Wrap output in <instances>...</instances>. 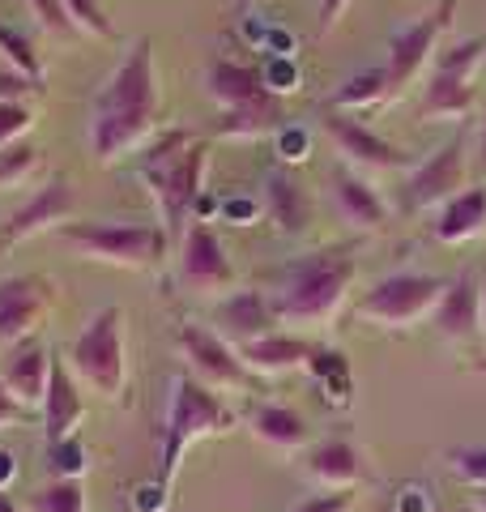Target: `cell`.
<instances>
[{
	"instance_id": "b9f144b4",
	"label": "cell",
	"mask_w": 486,
	"mask_h": 512,
	"mask_svg": "<svg viewBox=\"0 0 486 512\" xmlns=\"http://www.w3.org/2000/svg\"><path fill=\"white\" fill-rule=\"evenodd\" d=\"M13 474H18V466H13V457L5 453V448H0V491L13 483Z\"/></svg>"
},
{
	"instance_id": "5bb4252c",
	"label": "cell",
	"mask_w": 486,
	"mask_h": 512,
	"mask_svg": "<svg viewBox=\"0 0 486 512\" xmlns=\"http://www.w3.org/2000/svg\"><path fill=\"white\" fill-rule=\"evenodd\" d=\"M214 333L218 338H226L235 350L239 346H248L256 338H269V333H278V312H273V299L269 291H261V286H252V291H235V295H226L218 303V312H214Z\"/></svg>"
},
{
	"instance_id": "3957f363",
	"label": "cell",
	"mask_w": 486,
	"mask_h": 512,
	"mask_svg": "<svg viewBox=\"0 0 486 512\" xmlns=\"http://www.w3.org/2000/svg\"><path fill=\"white\" fill-rule=\"evenodd\" d=\"M205 167H209V150L201 146V141H192L184 128H171V133L150 141V150H145V158H141V180L150 184L154 201L162 205L167 235L188 231L192 205L201 201Z\"/></svg>"
},
{
	"instance_id": "f6af8a7d",
	"label": "cell",
	"mask_w": 486,
	"mask_h": 512,
	"mask_svg": "<svg viewBox=\"0 0 486 512\" xmlns=\"http://www.w3.org/2000/svg\"><path fill=\"white\" fill-rule=\"evenodd\" d=\"M482 333H486V269H482Z\"/></svg>"
},
{
	"instance_id": "6da1fadb",
	"label": "cell",
	"mask_w": 486,
	"mask_h": 512,
	"mask_svg": "<svg viewBox=\"0 0 486 512\" xmlns=\"http://www.w3.org/2000/svg\"><path fill=\"white\" fill-rule=\"evenodd\" d=\"M158 116V73H154V43L137 39L116 73L107 77L99 99L90 107V150L99 163H111L154 137Z\"/></svg>"
},
{
	"instance_id": "74e56055",
	"label": "cell",
	"mask_w": 486,
	"mask_h": 512,
	"mask_svg": "<svg viewBox=\"0 0 486 512\" xmlns=\"http://www.w3.org/2000/svg\"><path fill=\"white\" fill-rule=\"evenodd\" d=\"M43 86L39 82H30V77L22 73H13L9 64H0V103H26L30 94H39Z\"/></svg>"
},
{
	"instance_id": "83f0119b",
	"label": "cell",
	"mask_w": 486,
	"mask_h": 512,
	"mask_svg": "<svg viewBox=\"0 0 486 512\" xmlns=\"http://www.w3.org/2000/svg\"><path fill=\"white\" fill-rule=\"evenodd\" d=\"M388 94H393V86H388V73H384V64H380V69L354 73L350 82L333 94V111H367V107L384 103Z\"/></svg>"
},
{
	"instance_id": "44dd1931",
	"label": "cell",
	"mask_w": 486,
	"mask_h": 512,
	"mask_svg": "<svg viewBox=\"0 0 486 512\" xmlns=\"http://www.w3.org/2000/svg\"><path fill=\"white\" fill-rule=\"evenodd\" d=\"M316 355V346L307 338H295V333H269V338H256L248 346H239V359L248 363L252 376H282L295 372V367H307Z\"/></svg>"
},
{
	"instance_id": "e575fe53",
	"label": "cell",
	"mask_w": 486,
	"mask_h": 512,
	"mask_svg": "<svg viewBox=\"0 0 486 512\" xmlns=\"http://www.w3.org/2000/svg\"><path fill=\"white\" fill-rule=\"evenodd\" d=\"M64 9H69V18L77 22L81 35H94V39H111V35H116L99 0H64Z\"/></svg>"
},
{
	"instance_id": "f546056e",
	"label": "cell",
	"mask_w": 486,
	"mask_h": 512,
	"mask_svg": "<svg viewBox=\"0 0 486 512\" xmlns=\"http://www.w3.org/2000/svg\"><path fill=\"white\" fill-rule=\"evenodd\" d=\"M0 64H9L13 73L30 77V82H43V60L35 52V43H30L22 30H13L0 22Z\"/></svg>"
},
{
	"instance_id": "bcb514c9",
	"label": "cell",
	"mask_w": 486,
	"mask_h": 512,
	"mask_svg": "<svg viewBox=\"0 0 486 512\" xmlns=\"http://www.w3.org/2000/svg\"><path fill=\"white\" fill-rule=\"evenodd\" d=\"M474 508H478V512H486V491H474Z\"/></svg>"
},
{
	"instance_id": "4dcf8cb0",
	"label": "cell",
	"mask_w": 486,
	"mask_h": 512,
	"mask_svg": "<svg viewBox=\"0 0 486 512\" xmlns=\"http://www.w3.org/2000/svg\"><path fill=\"white\" fill-rule=\"evenodd\" d=\"M486 60V39H469V43H457L448 52H435V73H448V77H474V69Z\"/></svg>"
},
{
	"instance_id": "7bdbcfd3",
	"label": "cell",
	"mask_w": 486,
	"mask_h": 512,
	"mask_svg": "<svg viewBox=\"0 0 486 512\" xmlns=\"http://www.w3.org/2000/svg\"><path fill=\"white\" fill-rule=\"evenodd\" d=\"M0 512H26L22 504H13V495L9 491H0Z\"/></svg>"
},
{
	"instance_id": "f1b7e54d",
	"label": "cell",
	"mask_w": 486,
	"mask_h": 512,
	"mask_svg": "<svg viewBox=\"0 0 486 512\" xmlns=\"http://www.w3.org/2000/svg\"><path fill=\"white\" fill-rule=\"evenodd\" d=\"M26 512H90V495L81 478H52L26 500Z\"/></svg>"
},
{
	"instance_id": "484cf974",
	"label": "cell",
	"mask_w": 486,
	"mask_h": 512,
	"mask_svg": "<svg viewBox=\"0 0 486 512\" xmlns=\"http://www.w3.org/2000/svg\"><path fill=\"white\" fill-rule=\"evenodd\" d=\"M482 231H486V188H465L435 218V239L440 244H465V239Z\"/></svg>"
},
{
	"instance_id": "9c48e42d",
	"label": "cell",
	"mask_w": 486,
	"mask_h": 512,
	"mask_svg": "<svg viewBox=\"0 0 486 512\" xmlns=\"http://www.w3.org/2000/svg\"><path fill=\"white\" fill-rule=\"evenodd\" d=\"M452 13H457V0H440L427 18H418L414 26H405L393 35V43H388V60H384V73H388L393 94L401 86H410L414 77L431 64V56L440 52V35L452 26Z\"/></svg>"
},
{
	"instance_id": "30bf717a",
	"label": "cell",
	"mask_w": 486,
	"mask_h": 512,
	"mask_svg": "<svg viewBox=\"0 0 486 512\" xmlns=\"http://www.w3.org/2000/svg\"><path fill=\"white\" fill-rule=\"evenodd\" d=\"M180 278L192 295H226L235 286V265L209 222H192L180 235Z\"/></svg>"
},
{
	"instance_id": "9a60e30c",
	"label": "cell",
	"mask_w": 486,
	"mask_h": 512,
	"mask_svg": "<svg viewBox=\"0 0 486 512\" xmlns=\"http://www.w3.org/2000/svg\"><path fill=\"white\" fill-rule=\"evenodd\" d=\"M43 440L47 448L60 440H73L81 419H86V397H81V384L73 376V367L60 355H52V380H47V397H43Z\"/></svg>"
},
{
	"instance_id": "7c38bea8",
	"label": "cell",
	"mask_w": 486,
	"mask_h": 512,
	"mask_svg": "<svg viewBox=\"0 0 486 512\" xmlns=\"http://www.w3.org/2000/svg\"><path fill=\"white\" fill-rule=\"evenodd\" d=\"M73 210H77V192H73V184L64 180V175H56L52 184H43L35 197L22 201L18 210L9 214V222L0 227V252H9L13 244L35 239V235L52 231V227H64Z\"/></svg>"
},
{
	"instance_id": "60d3db41",
	"label": "cell",
	"mask_w": 486,
	"mask_h": 512,
	"mask_svg": "<svg viewBox=\"0 0 486 512\" xmlns=\"http://www.w3.org/2000/svg\"><path fill=\"white\" fill-rule=\"evenodd\" d=\"M22 419H26V406L5 389V380H0V431H5V427H18Z\"/></svg>"
},
{
	"instance_id": "603a6c76",
	"label": "cell",
	"mask_w": 486,
	"mask_h": 512,
	"mask_svg": "<svg viewBox=\"0 0 486 512\" xmlns=\"http://www.w3.org/2000/svg\"><path fill=\"white\" fill-rule=\"evenodd\" d=\"M333 201H337V214H342L354 231H384L388 227V205L363 175L333 171Z\"/></svg>"
},
{
	"instance_id": "5b68a950",
	"label": "cell",
	"mask_w": 486,
	"mask_h": 512,
	"mask_svg": "<svg viewBox=\"0 0 486 512\" xmlns=\"http://www.w3.org/2000/svg\"><path fill=\"white\" fill-rule=\"evenodd\" d=\"M64 363L73 367V376L81 389L99 393V397H120L128 380V359H124V312L103 308L90 316V325L77 333V342L69 346Z\"/></svg>"
},
{
	"instance_id": "f35d334b",
	"label": "cell",
	"mask_w": 486,
	"mask_h": 512,
	"mask_svg": "<svg viewBox=\"0 0 486 512\" xmlns=\"http://www.w3.org/2000/svg\"><path fill=\"white\" fill-rule=\"evenodd\" d=\"M354 508V491H320L312 500H303L295 512H350Z\"/></svg>"
},
{
	"instance_id": "836d02e7",
	"label": "cell",
	"mask_w": 486,
	"mask_h": 512,
	"mask_svg": "<svg viewBox=\"0 0 486 512\" xmlns=\"http://www.w3.org/2000/svg\"><path fill=\"white\" fill-rule=\"evenodd\" d=\"M47 470H52V478H81V470H86V448H81V436L60 440V444L47 448Z\"/></svg>"
},
{
	"instance_id": "cb8c5ba5",
	"label": "cell",
	"mask_w": 486,
	"mask_h": 512,
	"mask_svg": "<svg viewBox=\"0 0 486 512\" xmlns=\"http://www.w3.org/2000/svg\"><path fill=\"white\" fill-rule=\"evenodd\" d=\"M286 124V107L278 94H265L248 107H235V111H222L214 120V133L218 137H239V141H256V137H269Z\"/></svg>"
},
{
	"instance_id": "8fae6325",
	"label": "cell",
	"mask_w": 486,
	"mask_h": 512,
	"mask_svg": "<svg viewBox=\"0 0 486 512\" xmlns=\"http://www.w3.org/2000/svg\"><path fill=\"white\" fill-rule=\"evenodd\" d=\"M47 312H52V282L47 278H0V350L35 338Z\"/></svg>"
},
{
	"instance_id": "4316f807",
	"label": "cell",
	"mask_w": 486,
	"mask_h": 512,
	"mask_svg": "<svg viewBox=\"0 0 486 512\" xmlns=\"http://www.w3.org/2000/svg\"><path fill=\"white\" fill-rule=\"evenodd\" d=\"M474 107V86L465 77H448V73H431L427 94H423V116L427 120H461Z\"/></svg>"
},
{
	"instance_id": "7402d4cb",
	"label": "cell",
	"mask_w": 486,
	"mask_h": 512,
	"mask_svg": "<svg viewBox=\"0 0 486 512\" xmlns=\"http://www.w3.org/2000/svg\"><path fill=\"white\" fill-rule=\"evenodd\" d=\"M307 474L324 491H354V483L363 478V453L350 440H320L307 448Z\"/></svg>"
},
{
	"instance_id": "d590c367",
	"label": "cell",
	"mask_w": 486,
	"mask_h": 512,
	"mask_svg": "<svg viewBox=\"0 0 486 512\" xmlns=\"http://www.w3.org/2000/svg\"><path fill=\"white\" fill-rule=\"evenodd\" d=\"M30 128H35V111L26 103H0V150L18 146Z\"/></svg>"
},
{
	"instance_id": "2e32d148",
	"label": "cell",
	"mask_w": 486,
	"mask_h": 512,
	"mask_svg": "<svg viewBox=\"0 0 486 512\" xmlns=\"http://www.w3.org/2000/svg\"><path fill=\"white\" fill-rule=\"evenodd\" d=\"M324 133L333 137V146L337 154H346L354 167H363V171H393L401 163V150L397 146H388L384 137H376L363 120H354L346 116V111H324Z\"/></svg>"
},
{
	"instance_id": "e0dca14e",
	"label": "cell",
	"mask_w": 486,
	"mask_h": 512,
	"mask_svg": "<svg viewBox=\"0 0 486 512\" xmlns=\"http://www.w3.org/2000/svg\"><path fill=\"white\" fill-rule=\"evenodd\" d=\"M0 380H5V389L18 397L26 410L43 406L47 380H52V350H47L39 338L9 346L5 359H0Z\"/></svg>"
},
{
	"instance_id": "ac0fdd59",
	"label": "cell",
	"mask_w": 486,
	"mask_h": 512,
	"mask_svg": "<svg viewBox=\"0 0 486 512\" xmlns=\"http://www.w3.org/2000/svg\"><path fill=\"white\" fill-rule=\"evenodd\" d=\"M435 333L448 342H474L482 333V278L461 274L448 282V291L435 308Z\"/></svg>"
},
{
	"instance_id": "277c9868",
	"label": "cell",
	"mask_w": 486,
	"mask_h": 512,
	"mask_svg": "<svg viewBox=\"0 0 486 512\" xmlns=\"http://www.w3.org/2000/svg\"><path fill=\"white\" fill-rule=\"evenodd\" d=\"M231 427H235V414L226 410L218 389L201 384L192 372L175 376L171 402H167V423H162V487L171 491L175 474H180V461L192 444L222 436V431H231Z\"/></svg>"
},
{
	"instance_id": "1f68e13d",
	"label": "cell",
	"mask_w": 486,
	"mask_h": 512,
	"mask_svg": "<svg viewBox=\"0 0 486 512\" xmlns=\"http://www.w3.org/2000/svg\"><path fill=\"white\" fill-rule=\"evenodd\" d=\"M39 171V150L30 141H18V146L0 150V188H18L26 175Z\"/></svg>"
},
{
	"instance_id": "d6986e66",
	"label": "cell",
	"mask_w": 486,
	"mask_h": 512,
	"mask_svg": "<svg viewBox=\"0 0 486 512\" xmlns=\"http://www.w3.org/2000/svg\"><path fill=\"white\" fill-rule=\"evenodd\" d=\"M265 218L278 227L282 235H303L307 227H312V197H307V188L295 180L290 171L273 167L265 171Z\"/></svg>"
},
{
	"instance_id": "52a82bcc",
	"label": "cell",
	"mask_w": 486,
	"mask_h": 512,
	"mask_svg": "<svg viewBox=\"0 0 486 512\" xmlns=\"http://www.w3.org/2000/svg\"><path fill=\"white\" fill-rule=\"evenodd\" d=\"M444 291H448V282L435 274H388L363 295L359 316L376 320L384 329H410L418 320L435 316Z\"/></svg>"
},
{
	"instance_id": "7a4b0ae2",
	"label": "cell",
	"mask_w": 486,
	"mask_h": 512,
	"mask_svg": "<svg viewBox=\"0 0 486 512\" xmlns=\"http://www.w3.org/2000/svg\"><path fill=\"white\" fill-rule=\"evenodd\" d=\"M354 274H359V261H354V248H316L290 261L278 286L269 291L273 312H278L282 325H329V320L342 312V303L354 286Z\"/></svg>"
},
{
	"instance_id": "8992f818",
	"label": "cell",
	"mask_w": 486,
	"mask_h": 512,
	"mask_svg": "<svg viewBox=\"0 0 486 512\" xmlns=\"http://www.w3.org/2000/svg\"><path fill=\"white\" fill-rule=\"evenodd\" d=\"M60 239L86 261L120 269H150L167 252V231L150 227V222H64Z\"/></svg>"
},
{
	"instance_id": "7dc6e473",
	"label": "cell",
	"mask_w": 486,
	"mask_h": 512,
	"mask_svg": "<svg viewBox=\"0 0 486 512\" xmlns=\"http://www.w3.org/2000/svg\"><path fill=\"white\" fill-rule=\"evenodd\" d=\"M248 5H256V0H239V9H248Z\"/></svg>"
},
{
	"instance_id": "8d00e7d4",
	"label": "cell",
	"mask_w": 486,
	"mask_h": 512,
	"mask_svg": "<svg viewBox=\"0 0 486 512\" xmlns=\"http://www.w3.org/2000/svg\"><path fill=\"white\" fill-rule=\"evenodd\" d=\"M30 13L39 18V26L43 30H52V35H81L77 30V22L69 18V9H64V0H30Z\"/></svg>"
},
{
	"instance_id": "ab89813d",
	"label": "cell",
	"mask_w": 486,
	"mask_h": 512,
	"mask_svg": "<svg viewBox=\"0 0 486 512\" xmlns=\"http://www.w3.org/2000/svg\"><path fill=\"white\" fill-rule=\"evenodd\" d=\"M350 5H354V0H320V9H316V35H320V39L329 35V30L342 22V13H346Z\"/></svg>"
},
{
	"instance_id": "d6a6232c",
	"label": "cell",
	"mask_w": 486,
	"mask_h": 512,
	"mask_svg": "<svg viewBox=\"0 0 486 512\" xmlns=\"http://www.w3.org/2000/svg\"><path fill=\"white\" fill-rule=\"evenodd\" d=\"M448 470L469 483L474 491H486V444H469V448H452L448 453Z\"/></svg>"
},
{
	"instance_id": "4fadbf2b",
	"label": "cell",
	"mask_w": 486,
	"mask_h": 512,
	"mask_svg": "<svg viewBox=\"0 0 486 512\" xmlns=\"http://www.w3.org/2000/svg\"><path fill=\"white\" fill-rule=\"evenodd\" d=\"M461 192H465V137L457 133L410 175L405 197H410L414 210H431V205H448Z\"/></svg>"
},
{
	"instance_id": "ee69618b",
	"label": "cell",
	"mask_w": 486,
	"mask_h": 512,
	"mask_svg": "<svg viewBox=\"0 0 486 512\" xmlns=\"http://www.w3.org/2000/svg\"><path fill=\"white\" fill-rule=\"evenodd\" d=\"M478 163H482V171H486V128H482V137H478Z\"/></svg>"
},
{
	"instance_id": "d4e9b609",
	"label": "cell",
	"mask_w": 486,
	"mask_h": 512,
	"mask_svg": "<svg viewBox=\"0 0 486 512\" xmlns=\"http://www.w3.org/2000/svg\"><path fill=\"white\" fill-rule=\"evenodd\" d=\"M252 436L269 444L273 453H299V448H307V440H312V427H307L299 410L273 402L252 414Z\"/></svg>"
},
{
	"instance_id": "ba28073f",
	"label": "cell",
	"mask_w": 486,
	"mask_h": 512,
	"mask_svg": "<svg viewBox=\"0 0 486 512\" xmlns=\"http://www.w3.org/2000/svg\"><path fill=\"white\" fill-rule=\"evenodd\" d=\"M175 346H180L188 372L197 376L201 384H209V389H248V384H252L248 363H243L239 350L226 338H218L214 329L180 325V333H175Z\"/></svg>"
},
{
	"instance_id": "ffe728a7",
	"label": "cell",
	"mask_w": 486,
	"mask_h": 512,
	"mask_svg": "<svg viewBox=\"0 0 486 512\" xmlns=\"http://www.w3.org/2000/svg\"><path fill=\"white\" fill-rule=\"evenodd\" d=\"M205 90L222 111H235V107H248L256 99L273 94L269 77L256 69V64H239V60H214L205 73Z\"/></svg>"
}]
</instances>
